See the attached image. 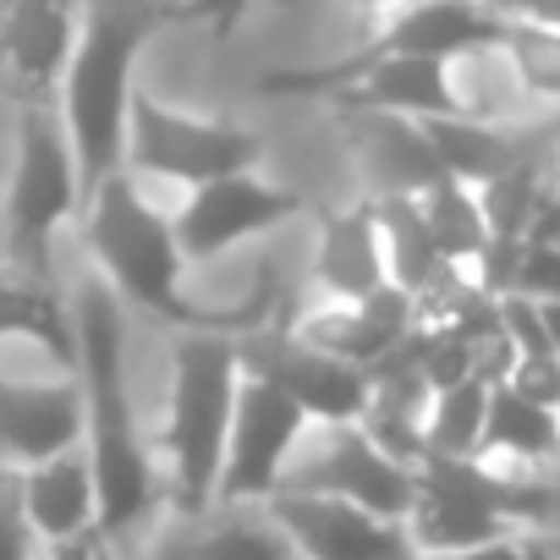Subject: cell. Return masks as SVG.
I'll list each match as a JSON object with an SVG mask.
<instances>
[{"mask_svg": "<svg viewBox=\"0 0 560 560\" xmlns=\"http://www.w3.org/2000/svg\"><path fill=\"white\" fill-rule=\"evenodd\" d=\"M78 385H83V451L100 478V527L132 544V533L165 505V478L154 440L138 423L132 407V374H127V314L105 275H89L78 298Z\"/></svg>", "mask_w": 560, "mask_h": 560, "instance_id": "cell-1", "label": "cell"}, {"mask_svg": "<svg viewBox=\"0 0 560 560\" xmlns=\"http://www.w3.org/2000/svg\"><path fill=\"white\" fill-rule=\"evenodd\" d=\"M78 220H83V242H89L100 275L110 280V292L121 303H132L143 319H154V325H165L176 336L182 330H231V336H242V330L275 319L269 298H247L236 308H209V303L187 298V287H182L187 280V253L176 242V220L160 214L143 198V187H138V176L127 165L110 171L89 192Z\"/></svg>", "mask_w": 560, "mask_h": 560, "instance_id": "cell-2", "label": "cell"}, {"mask_svg": "<svg viewBox=\"0 0 560 560\" xmlns=\"http://www.w3.org/2000/svg\"><path fill=\"white\" fill-rule=\"evenodd\" d=\"M160 23H176L165 0H89L83 28L61 78V121L78 149L83 192H94L110 171L127 165V116L138 100V56ZM89 203V198H83Z\"/></svg>", "mask_w": 560, "mask_h": 560, "instance_id": "cell-3", "label": "cell"}, {"mask_svg": "<svg viewBox=\"0 0 560 560\" xmlns=\"http://www.w3.org/2000/svg\"><path fill=\"white\" fill-rule=\"evenodd\" d=\"M236 390H242V352L231 330H182L171 347V390L160 412V478H165V505L176 522H198L214 511L220 467H225V440L236 418Z\"/></svg>", "mask_w": 560, "mask_h": 560, "instance_id": "cell-4", "label": "cell"}, {"mask_svg": "<svg viewBox=\"0 0 560 560\" xmlns=\"http://www.w3.org/2000/svg\"><path fill=\"white\" fill-rule=\"evenodd\" d=\"M511 527H560V472H522L489 456H423L407 533L418 555L467 549Z\"/></svg>", "mask_w": 560, "mask_h": 560, "instance_id": "cell-5", "label": "cell"}, {"mask_svg": "<svg viewBox=\"0 0 560 560\" xmlns=\"http://www.w3.org/2000/svg\"><path fill=\"white\" fill-rule=\"evenodd\" d=\"M83 171L67 138L61 105H18V160L7 182V253L23 269L56 275L50 247L56 231L83 214Z\"/></svg>", "mask_w": 560, "mask_h": 560, "instance_id": "cell-6", "label": "cell"}, {"mask_svg": "<svg viewBox=\"0 0 560 560\" xmlns=\"http://www.w3.org/2000/svg\"><path fill=\"white\" fill-rule=\"evenodd\" d=\"M264 138L225 116H187L138 89L127 116V171L171 187H203L236 171H258Z\"/></svg>", "mask_w": 560, "mask_h": 560, "instance_id": "cell-7", "label": "cell"}, {"mask_svg": "<svg viewBox=\"0 0 560 560\" xmlns=\"http://www.w3.org/2000/svg\"><path fill=\"white\" fill-rule=\"evenodd\" d=\"M242 352V374L269 380L275 390H287L314 423H363L369 396H374V374L303 341L292 319H264L253 330L236 336Z\"/></svg>", "mask_w": 560, "mask_h": 560, "instance_id": "cell-8", "label": "cell"}, {"mask_svg": "<svg viewBox=\"0 0 560 560\" xmlns=\"http://www.w3.org/2000/svg\"><path fill=\"white\" fill-rule=\"evenodd\" d=\"M280 489H308V494H336V500H358L380 516H401L412 511L418 494V467L390 456L363 423H314L308 440L298 445L287 483ZM275 489V494H280Z\"/></svg>", "mask_w": 560, "mask_h": 560, "instance_id": "cell-9", "label": "cell"}, {"mask_svg": "<svg viewBox=\"0 0 560 560\" xmlns=\"http://www.w3.org/2000/svg\"><path fill=\"white\" fill-rule=\"evenodd\" d=\"M308 429H314V418L287 390L242 374L214 505H264L280 483H287V467H292L298 445L308 440Z\"/></svg>", "mask_w": 560, "mask_h": 560, "instance_id": "cell-10", "label": "cell"}, {"mask_svg": "<svg viewBox=\"0 0 560 560\" xmlns=\"http://www.w3.org/2000/svg\"><path fill=\"white\" fill-rule=\"evenodd\" d=\"M298 214H308V203L258 171H236L203 187H187V203L171 214L176 220V242L187 253V264H214L242 242H258L280 225H292Z\"/></svg>", "mask_w": 560, "mask_h": 560, "instance_id": "cell-11", "label": "cell"}, {"mask_svg": "<svg viewBox=\"0 0 560 560\" xmlns=\"http://www.w3.org/2000/svg\"><path fill=\"white\" fill-rule=\"evenodd\" d=\"M275 522L292 533L303 560H418V544L401 516H380L358 500L280 489L264 500Z\"/></svg>", "mask_w": 560, "mask_h": 560, "instance_id": "cell-12", "label": "cell"}, {"mask_svg": "<svg viewBox=\"0 0 560 560\" xmlns=\"http://www.w3.org/2000/svg\"><path fill=\"white\" fill-rule=\"evenodd\" d=\"M83 0H7L0 7V89L18 105H56Z\"/></svg>", "mask_w": 560, "mask_h": 560, "instance_id": "cell-13", "label": "cell"}, {"mask_svg": "<svg viewBox=\"0 0 560 560\" xmlns=\"http://www.w3.org/2000/svg\"><path fill=\"white\" fill-rule=\"evenodd\" d=\"M511 18H500L483 0H407V7L385 23H374V34L358 50L374 56H429V61H478L494 56L505 39Z\"/></svg>", "mask_w": 560, "mask_h": 560, "instance_id": "cell-14", "label": "cell"}, {"mask_svg": "<svg viewBox=\"0 0 560 560\" xmlns=\"http://www.w3.org/2000/svg\"><path fill=\"white\" fill-rule=\"evenodd\" d=\"M83 445V385L78 374L61 380H12L0 374V462L34 467Z\"/></svg>", "mask_w": 560, "mask_h": 560, "instance_id": "cell-15", "label": "cell"}, {"mask_svg": "<svg viewBox=\"0 0 560 560\" xmlns=\"http://www.w3.org/2000/svg\"><path fill=\"white\" fill-rule=\"evenodd\" d=\"M385 280H390V264H385V231H380L374 192L319 209L314 287L325 292V303H358V298L380 292Z\"/></svg>", "mask_w": 560, "mask_h": 560, "instance_id": "cell-16", "label": "cell"}, {"mask_svg": "<svg viewBox=\"0 0 560 560\" xmlns=\"http://www.w3.org/2000/svg\"><path fill=\"white\" fill-rule=\"evenodd\" d=\"M292 325H298L303 341H314V347H325V352H336L358 369H380L390 352L407 347L418 314H412V292L396 287V280H385L380 292H369L358 303H330V308H319L308 319H292Z\"/></svg>", "mask_w": 560, "mask_h": 560, "instance_id": "cell-17", "label": "cell"}, {"mask_svg": "<svg viewBox=\"0 0 560 560\" xmlns=\"http://www.w3.org/2000/svg\"><path fill=\"white\" fill-rule=\"evenodd\" d=\"M0 341L39 347L61 374L78 369V319L56 287V275H39L23 264L0 269Z\"/></svg>", "mask_w": 560, "mask_h": 560, "instance_id": "cell-18", "label": "cell"}, {"mask_svg": "<svg viewBox=\"0 0 560 560\" xmlns=\"http://www.w3.org/2000/svg\"><path fill=\"white\" fill-rule=\"evenodd\" d=\"M352 127V154L369 171V192H423L440 182V160L418 127V116H390V110H341Z\"/></svg>", "mask_w": 560, "mask_h": 560, "instance_id": "cell-19", "label": "cell"}, {"mask_svg": "<svg viewBox=\"0 0 560 560\" xmlns=\"http://www.w3.org/2000/svg\"><path fill=\"white\" fill-rule=\"evenodd\" d=\"M18 483H23V511H28V527L39 544L100 522V478H94V462L83 445L45 456L34 467H18Z\"/></svg>", "mask_w": 560, "mask_h": 560, "instance_id": "cell-20", "label": "cell"}, {"mask_svg": "<svg viewBox=\"0 0 560 560\" xmlns=\"http://www.w3.org/2000/svg\"><path fill=\"white\" fill-rule=\"evenodd\" d=\"M171 549L176 560H303L269 505H214Z\"/></svg>", "mask_w": 560, "mask_h": 560, "instance_id": "cell-21", "label": "cell"}, {"mask_svg": "<svg viewBox=\"0 0 560 560\" xmlns=\"http://www.w3.org/2000/svg\"><path fill=\"white\" fill-rule=\"evenodd\" d=\"M478 456L500 467H522V472H560V412L527 401L511 385H494Z\"/></svg>", "mask_w": 560, "mask_h": 560, "instance_id": "cell-22", "label": "cell"}, {"mask_svg": "<svg viewBox=\"0 0 560 560\" xmlns=\"http://www.w3.org/2000/svg\"><path fill=\"white\" fill-rule=\"evenodd\" d=\"M418 127H423V138H429L440 171L456 176V182H467V187H483V182H494L500 171H511L516 160H527V143H522L511 127H500V121H489V116H478V110L423 116Z\"/></svg>", "mask_w": 560, "mask_h": 560, "instance_id": "cell-23", "label": "cell"}, {"mask_svg": "<svg viewBox=\"0 0 560 560\" xmlns=\"http://www.w3.org/2000/svg\"><path fill=\"white\" fill-rule=\"evenodd\" d=\"M374 209H380V231H385L390 280L418 298L434 275L451 269V258L440 253V242H434V231H429V214H423L418 192H374Z\"/></svg>", "mask_w": 560, "mask_h": 560, "instance_id": "cell-24", "label": "cell"}, {"mask_svg": "<svg viewBox=\"0 0 560 560\" xmlns=\"http://www.w3.org/2000/svg\"><path fill=\"white\" fill-rule=\"evenodd\" d=\"M418 203H423V214H429V231H434L440 253H445L451 264L472 269L478 253H483V242H489V220H483L478 187H467V182H456V176H440V182H429V187L418 192Z\"/></svg>", "mask_w": 560, "mask_h": 560, "instance_id": "cell-25", "label": "cell"}, {"mask_svg": "<svg viewBox=\"0 0 560 560\" xmlns=\"http://www.w3.org/2000/svg\"><path fill=\"white\" fill-rule=\"evenodd\" d=\"M489 380H462L451 390L429 396L423 418V456H478L483 451V418H489Z\"/></svg>", "mask_w": 560, "mask_h": 560, "instance_id": "cell-26", "label": "cell"}, {"mask_svg": "<svg viewBox=\"0 0 560 560\" xmlns=\"http://www.w3.org/2000/svg\"><path fill=\"white\" fill-rule=\"evenodd\" d=\"M494 56L511 67V83H516L527 100L560 105V28L511 18V28H505V39H500Z\"/></svg>", "mask_w": 560, "mask_h": 560, "instance_id": "cell-27", "label": "cell"}, {"mask_svg": "<svg viewBox=\"0 0 560 560\" xmlns=\"http://www.w3.org/2000/svg\"><path fill=\"white\" fill-rule=\"evenodd\" d=\"M516 292L560 303V187L533 214V231H527V247H522V269H516Z\"/></svg>", "mask_w": 560, "mask_h": 560, "instance_id": "cell-28", "label": "cell"}, {"mask_svg": "<svg viewBox=\"0 0 560 560\" xmlns=\"http://www.w3.org/2000/svg\"><path fill=\"white\" fill-rule=\"evenodd\" d=\"M418 560H560V527H511L500 538L445 549V555H418Z\"/></svg>", "mask_w": 560, "mask_h": 560, "instance_id": "cell-29", "label": "cell"}, {"mask_svg": "<svg viewBox=\"0 0 560 560\" xmlns=\"http://www.w3.org/2000/svg\"><path fill=\"white\" fill-rule=\"evenodd\" d=\"M39 538L28 527V511H23V483H18V467L0 462V560H34Z\"/></svg>", "mask_w": 560, "mask_h": 560, "instance_id": "cell-30", "label": "cell"}, {"mask_svg": "<svg viewBox=\"0 0 560 560\" xmlns=\"http://www.w3.org/2000/svg\"><path fill=\"white\" fill-rule=\"evenodd\" d=\"M500 385H511V390H522L527 401H538V407H555V412H560V352H555V347L516 352V363H511V374H505Z\"/></svg>", "mask_w": 560, "mask_h": 560, "instance_id": "cell-31", "label": "cell"}, {"mask_svg": "<svg viewBox=\"0 0 560 560\" xmlns=\"http://www.w3.org/2000/svg\"><path fill=\"white\" fill-rule=\"evenodd\" d=\"M292 12V0H176V23H203L214 39H231L247 12Z\"/></svg>", "mask_w": 560, "mask_h": 560, "instance_id": "cell-32", "label": "cell"}, {"mask_svg": "<svg viewBox=\"0 0 560 560\" xmlns=\"http://www.w3.org/2000/svg\"><path fill=\"white\" fill-rule=\"evenodd\" d=\"M34 560H127V544L94 522V527H83V533H67V538L39 544Z\"/></svg>", "mask_w": 560, "mask_h": 560, "instance_id": "cell-33", "label": "cell"}, {"mask_svg": "<svg viewBox=\"0 0 560 560\" xmlns=\"http://www.w3.org/2000/svg\"><path fill=\"white\" fill-rule=\"evenodd\" d=\"M500 18H527V23H549L560 28V0H483Z\"/></svg>", "mask_w": 560, "mask_h": 560, "instance_id": "cell-34", "label": "cell"}, {"mask_svg": "<svg viewBox=\"0 0 560 560\" xmlns=\"http://www.w3.org/2000/svg\"><path fill=\"white\" fill-rule=\"evenodd\" d=\"M401 7H407V0H352V12L369 18V23H385V18H396Z\"/></svg>", "mask_w": 560, "mask_h": 560, "instance_id": "cell-35", "label": "cell"}, {"mask_svg": "<svg viewBox=\"0 0 560 560\" xmlns=\"http://www.w3.org/2000/svg\"><path fill=\"white\" fill-rule=\"evenodd\" d=\"M538 314H544V336H549V347L560 352V303H555V298H538Z\"/></svg>", "mask_w": 560, "mask_h": 560, "instance_id": "cell-36", "label": "cell"}, {"mask_svg": "<svg viewBox=\"0 0 560 560\" xmlns=\"http://www.w3.org/2000/svg\"><path fill=\"white\" fill-rule=\"evenodd\" d=\"M154 560H176V549H171V544H165V549H160V555H154Z\"/></svg>", "mask_w": 560, "mask_h": 560, "instance_id": "cell-37", "label": "cell"}, {"mask_svg": "<svg viewBox=\"0 0 560 560\" xmlns=\"http://www.w3.org/2000/svg\"><path fill=\"white\" fill-rule=\"evenodd\" d=\"M555 187H560V182H555Z\"/></svg>", "mask_w": 560, "mask_h": 560, "instance_id": "cell-38", "label": "cell"}]
</instances>
